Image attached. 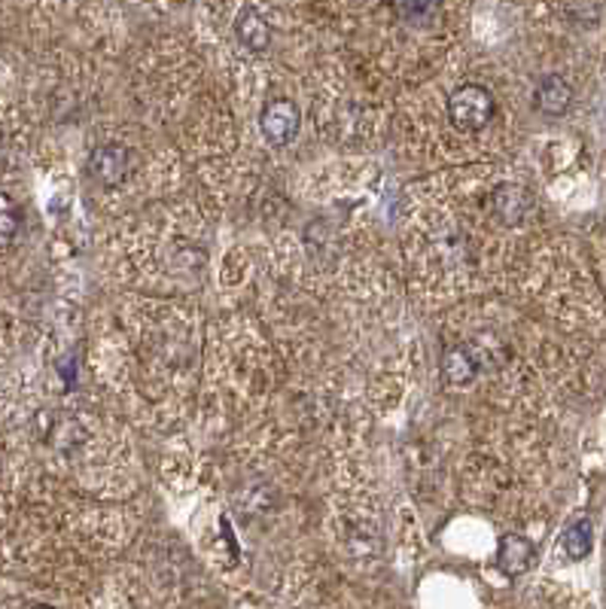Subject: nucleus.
Instances as JSON below:
<instances>
[{
    "instance_id": "obj_1",
    "label": "nucleus",
    "mask_w": 606,
    "mask_h": 609,
    "mask_svg": "<svg viewBox=\"0 0 606 609\" xmlns=\"http://www.w3.org/2000/svg\"><path fill=\"white\" fill-rule=\"evenodd\" d=\"M493 116H497V98L491 95V89L479 83L457 85L448 98V119L461 131H481L485 126H491Z\"/></svg>"
},
{
    "instance_id": "obj_10",
    "label": "nucleus",
    "mask_w": 606,
    "mask_h": 609,
    "mask_svg": "<svg viewBox=\"0 0 606 609\" xmlns=\"http://www.w3.org/2000/svg\"><path fill=\"white\" fill-rule=\"evenodd\" d=\"M19 229H22V208L15 204L10 192H0V250L13 247Z\"/></svg>"
},
{
    "instance_id": "obj_9",
    "label": "nucleus",
    "mask_w": 606,
    "mask_h": 609,
    "mask_svg": "<svg viewBox=\"0 0 606 609\" xmlns=\"http://www.w3.org/2000/svg\"><path fill=\"white\" fill-rule=\"evenodd\" d=\"M561 546L570 561H585L594 549V527L592 518H576L573 525L567 527L564 537H561Z\"/></svg>"
},
{
    "instance_id": "obj_4",
    "label": "nucleus",
    "mask_w": 606,
    "mask_h": 609,
    "mask_svg": "<svg viewBox=\"0 0 606 609\" xmlns=\"http://www.w3.org/2000/svg\"><path fill=\"white\" fill-rule=\"evenodd\" d=\"M536 549L534 542L522 534H503L497 546V567L506 573L509 579H518L527 570L534 567Z\"/></svg>"
},
{
    "instance_id": "obj_6",
    "label": "nucleus",
    "mask_w": 606,
    "mask_h": 609,
    "mask_svg": "<svg viewBox=\"0 0 606 609\" xmlns=\"http://www.w3.org/2000/svg\"><path fill=\"white\" fill-rule=\"evenodd\" d=\"M531 208H534V199H531V192L522 189V186L506 184L493 192V211H497V216L506 226H518L524 216L531 213Z\"/></svg>"
},
{
    "instance_id": "obj_11",
    "label": "nucleus",
    "mask_w": 606,
    "mask_h": 609,
    "mask_svg": "<svg viewBox=\"0 0 606 609\" xmlns=\"http://www.w3.org/2000/svg\"><path fill=\"white\" fill-rule=\"evenodd\" d=\"M439 7H442V0H391V10H394L396 19L411 22V25L433 19L439 13Z\"/></svg>"
},
{
    "instance_id": "obj_2",
    "label": "nucleus",
    "mask_w": 606,
    "mask_h": 609,
    "mask_svg": "<svg viewBox=\"0 0 606 609\" xmlns=\"http://www.w3.org/2000/svg\"><path fill=\"white\" fill-rule=\"evenodd\" d=\"M259 128L266 134L271 147H287L299 138L302 128V114H299L296 101L290 98H271L259 114Z\"/></svg>"
},
{
    "instance_id": "obj_8",
    "label": "nucleus",
    "mask_w": 606,
    "mask_h": 609,
    "mask_svg": "<svg viewBox=\"0 0 606 609\" xmlns=\"http://www.w3.org/2000/svg\"><path fill=\"white\" fill-rule=\"evenodd\" d=\"M479 375V363L469 348H452L445 351V360H442V382L448 387H466V384L476 382Z\"/></svg>"
},
{
    "instance_id": "obj_3",
    "label": "nucleus",
    "mask_w": 606,
    "mask_h": 609,
    "mask_svg": "<svg viewBox=\"0 0 606 609\" xmlns=\"http://www.w3.org/2000/svg\"><path fill=\"white\" fill-rule=\"evenodd\" d=\"M128 171H131V156L123 143H101L89 159V174L104 186L126 184Z\"/></svg>"
},
{
    "instance_id": "obj_5",
    "label": "nucleus",
    "mask_w": 606,
    "mask_h": 609,
    "mask_svg": "<svg viewBox=\"0 0 606 609\" xmlns=\"http://www.w3.org/2000/svg\"><path fill=\"white\" fill-rule=\"evenodd\" d=\"M570 104H573V89L567 83L564 77H558V73H546L534 89V107L539 110L543 116H564L570 110Z\"/></svg>"
},
{
    "instance_id": "obj_7",
    "label": "nucleus",
    "mask_w": 606,
    "mask_h": 609,
    "mask_svg": "<svg viewBox=\"0 0 606 609\" xmlns=\"http://www.w3.org/2000/svg\"><path fill=\"white\" fill-rule=\"evenodd\" d=\"M235 34L238 40L250 49V52H266L268 43H271V28H268L266 15L259 13L256 7H244L235 19Z\"/></svg>"
}]
</instances>
